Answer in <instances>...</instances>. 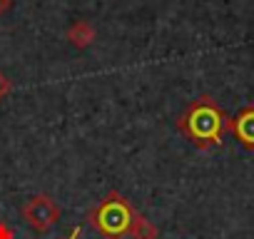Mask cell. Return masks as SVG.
Returning <instances> with one entry per match:
<instances>
[{"instance_id":"cell-7","label":"cell","mask_w":254,"mask_h":239,"mask_svg":"<svg viewBox=\"0 0 254 239\" xmlns=\"http://www.w3.org/2000/svg\"><path fill=\"white\" fill-rule=\"evenodd\" d=\"M0 239H15V232L10 229V224L0 222Z\"/></svg>"},{"instance_id":"cell-1","label":"cell","mask_w":254,"mask_h":239,"mask_svg":"<svg viewBox=\"0 0 254 239\" xmlns=\"http://www.w3.org/2000/svg\"><path fill=\"white\" fill-rule=\"evenodd\" d=\"M87 224L102 237V239H160V229L140 214L132 202L117 189L107 192L90 212H87Z\"/></svg>"},{"instance_id":"cell-5","label":"cell","mask_w":254,"mask_h":239,"mask_svg":"<svg viewBox=\"0 0 254 239\" xmlns=\"http://www.w3.org/2000/svg\"><path fill=\"white\" fill-rule=\"evenodd\" d=\"M65 38H67V43H70L72 48L85 50V48H90V45L95 43L97 30H95V25H92L90 20H75V23L67 28Z\"/></svg>"},{"instance_id":"cell-3","label":"cell","mask_w":254,"mask_h":239,"mask_svg":"<svg viewBox=\"0 0 254 239\" xmlns=\"http://www.w3.org/2000/svg\"><path fill=\"white\" fill-rule=\"evenodd\" d=\"M60 214H63L60 204H58L50 194H45V192L30 197V199L23 204V219H25L28 227H30L33 232H38V234L50 232V229L60 222Z\"/></svg>"},{"instance_id":"cell-6","label":"cell","mask_w":254,"mask_h":239,"mask_svg":"<svg viewBox=\"0 0 254 239\" xmlns=\"http://www.w3.org/2000/svg\"><path fill=\"white\" fill-rule=\"evenodd\" d=\"M10 90H13V80H10L3 70H0V102L10 95Z\"/></svg>"},{"instance_id":"cell-4","label":"cell","mask_w":254,"mask_h":239,"mask_svg":"<svg viewBox=\"0 0 254 239\" xmlns=\"http://www.w3.org/2000/svg\"><path fill=\"white\" fill-rule=\"evenodd\" d=\"M229 132L244 150L254 152V105H247L239 110V115L229 117Z\"/></svg>"},{"instance_id":"cell-8","label":"cell","mask_w":254,"mask_h":239,"mask_svg":"<svg viewBox=\"0 0 254 239\" xmlns=\"http://www.w3.org/2000/svg\"><path fill=\"white\" fill-rule=\"evenodd\" d=\"M13 8V0H0V15H5Z\"/></svg>"},{"instance_id":"cell-9","label":"cell","mask_w":254,"mask_h":239,"mask_svg":"<svg viewBox=\"0 0 254 239\" xmlns=\"http://www.w3.org/2000/svg\"><path fill=\"white\" fill-rule=\"evenodd\" d=\"M80 237H82V227H72L70 237H65V239H80Z\"/></svg>"},{"instance_id":"cell-2","label":"cell","mask_w":254,"mask_h":239,"mask_svg":"<svg viewBox=\"0 0 254 239\" xmlns=\"http://www.w3.org/2000/svg\"><path fill=\"white\" fill-rule=\"evenodd\" d=\"M177 130L197 150H214L224 142V135L229 130V115L209 95H202L192 100L187 110L177 117Z\"/></svg>"}]
</instances>
